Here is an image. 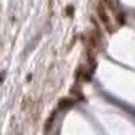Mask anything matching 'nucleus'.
Returning a JSON list of instances; mask_svg holds the SVG:
<instances>
[{"mask_svg":"<svg viewBox=\"0 0 135 135\" xmlns=\"http://www.w3.org/2000/svg\"><path fill=\"white\" fill-rule=\"evenodd\" d=\"M97 12H99V15H100V19L103 20V23H104V25L107 26V28H108V27H109V19H108V16H107V14H105V9H104L103 4H99Z\"/></svg>","mask_w":135,"mask_h":135,"instance_id":"nucleus-1","label":"nucleus"}]
</instances>
